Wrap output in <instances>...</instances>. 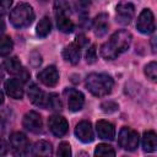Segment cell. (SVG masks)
I'll list each match as a JSON object with an SVG mask.
<instances>
[{"mask_svg":"<svg viewBox=\"0 0 157 157\" xmlns=\"http://www.w3.org/2000/svg\"><path fill=\"white\" fill-rule=\"evenodd\" d=\"M48 126H49V130L53 132V135H55L58 137L64 136L69 130V123L61 115H52V117H49Z\"/></svg>","mask_w":157,"mask_h":157,"instance_id":"cell-10","label":"cell"},{"mask_svg":"<svg viewBox=\"0 0 157 157\" xmlns=\"http://www.w3.org/2000/svg\"><path fill=\"white\" fill-rule=\"evenodd\" d=\"M27 94H28L29 101H31L34 105L45 109V107H47V97H48V93H45L44 91H42L36 83H33V82L29 83Z\"/></svg>","mask_w":157,"mask_h":157,"instance_id":"cell-13","label":"cell"},{"mask_svg":"<svg viewBox=\"0 0 157 157\" xmlns=\"http://www.w3.org/2000/svg\"><path fill=\"white\" fill-rule=\"evenodd\" d=\"M38 80L48 87H54L59 82V72L55 66H48L38 74Z\"/></svg>","mask_w":157,"mask_h":157,"instance_id":"cell-14","label":"cell"},{"mask_svg":"<svg viewBox=\"0 0 157 157\" xmlns=\"http://www.w3.org/2000/svg\"><path fill=\"white\" fill-rule=\"evenodd\" d=\"M142 148L145 152H155L157 148V135L155 131L148 130L142 135Z\"/></svg>","mask_w":157,"mask_h":157,"instance_id":"cell-20","label":"cell"},{"mask_svg":"<svg viewBox=\"0 0 157 157\" xmlns=\"http://www.w3.org/2000/svg\"><path fill=\"white\" fill-rule=\"evenodd\" d=\"M64 93L66 96L67 107L71 112H78L82 109V107L85 104V96L80 91H77L75 88H66Z\"/></svg>","mask_w":157,"mask_h":157,"instance_id":"cell-9","label":"cell"},{"mask_svg":"<svg viewBox=\"0 0 157 157\" xmlns=\"http://www.w3.org/2000/svg\"><path fill=\"white\" fill-rule=\"evenodd\" d=\"M4 31H5V22L0 18V34L4 33Z\"/></svg>","mask_w":157,"mask_h":157,"instance_id":"cell-36","label":"cell"},{"mask_svg":"<svg viewBox=\"0 0 157 157\" xmlns=\"http://www.w3.org/2000/svg\"><path fill=\"white\" fill-rule=\"evenodd\" d=\"M13 49L12 39L7 36L0 37V56H7Z\"/></svg>","mask_w":157,"mask_h":157,"instance_id":"cell-23","label":"cell"},{"mask_svg":"<svg viewBox=\"0 0 157 157\" xmlns=\"http://www.w3.org/2000/svg\"><path fill=\"white\" fill-rule=\"evenodd\" d=\"M63 104L56 93H48L47 97V107L45 109H52V110H61Z\"/></svg>","mask_w":157,"mask_h":157,"instance_id":"cell-24","label":"cell"},{"mask_svg":"<svg viewBox=\"0 0 157 157\" xmlns=\"http://www.w3.org/2000/svg\"><path fill=\"white\" fill-rule=\"evenodd\" d=\"M7 151H9L7 142H6V141H5L2 137H0V156L6 155V153H7Z\"/></svg>","mask_w":157,"mask_h":157,"instance_id":"cell-34","label":"cell"},{"mask_svg":"<svg viewBox=\"0 0 157 157\" xmlns=\"http://www.w3.org/2000/svg\"><path fill=\"white\" fill-rule=\"evenodd\" d=\"M76 5H77V10H80V12L86 13L91 5V0H77Z\"/></svg>","mask_w":157,"mask_h":157,"instance_id":"cell-31","label":"cell"},{"mask_svg":"<svg viewBox=\"0 0 157 157\" xmlns=\"http://www.w3.org/2000/svg\"><path fill=\"white\" fill-rule=\"evenodd\" d=\"M12 5V0H0V16L7 13Z\"/></svg>","mask_w":157,"mask_h":157,"instance_id":"cell-32","label":"cell"},{"mask_svg":"<svg viewBox=\"0 0 157 157\" xmlns=\"http://www.w3.org/2000/svg\"><path fill=\"white\" fill-rule=\"evenodd\" d=\"M5 130H6V117L4 115L2 112H0V135H2Z\"/></svg>","mask_w":157,"mask_h":157,"instance_id":"cell-35","label":"cell"},{"mask_svg":"<svg viewBox=\"0 0 157 157\" xmlns=\"http://www.w3.org/2000/svg\"><path fill=\"white\" fill-rule=\"evenodd\" d=\"M135 15V6L131 2H120L117 6V22L120 25H129Z\"/></svg>","mask_w":157,"mask_h":157,"instance_id":"cell-11","label":"cell"},{"mask_svg":"<svg viewBox=\"0 0 157 157\" xmlns=\"http://www.w3.org/2000/svg\"><path fill=\"white\" fill-rule=\"evenodd\" d=\"M136 28L144 34H150L155 31V17L150 9H144L137 17Z\"/></svg>","mask_w":157,"mask_h":157,"instance_id":"cell-5","label":"cell"},{"mask_svg":"<svg viewBox=\"0 0 157 157\" xmlns=\"http://www.w3.org/2000/svg\"><path fill=\"white\" fill-rule=\"evenodd\" d=\"M56 155L58 156H61V157H70L71 156V148H70L69 142H65V141L60 142Z\"/></svg>","mask_w":157,"mask_h":157,"instance_id":"cell-28","label":"cell"},{"mask_svg":"<svg viewBox=\"0 0 157 157\" xmlns=\"http://www.w3.org/2000/svg\"><path fill=\"white\" fill-rule=\"evenodd\" d=\"M94 156H115V150L108 144H99L94 150Z\"/></svg>","mask_w":157,"mask_h":157,"instance_id":"cell-25","label":"cell"},{"mask_svg":"<svg viewBox=\"0 0 157 157\" xmlns=\"http://www.w3.org/2000/svg\"><path fill=\"white\" fill-rule=\"evenodd\" d=\"M118 144L125 151H135L139 146V134L131 128L123 126L118 135Z\"/></svg>","mask_w":157,"mask_h":157,"instance_id":"cell-4","label":"cell"},{"mask_svg":"<svg viewBox=\"0 0 157 157\" xmlns=\"http://www.w3.org/2000/svg\"><path fill=\"white\" fill-rule=\"evenodd\" d=\"M70 5L67 0H55L54 1V12L55 13H67Z\"/></svg>","mask_w":157,"mask_h":157,"instance_id":"cell-27","label":"cell"},{"mask_svg":"<svg viewBox=\"0 0 157 157\" xmlns=\"http://www.w3.org/2000/svg\"><path fill=\"white\" fill-rule=\"evenodd\" d=\"M55 18H56V26L58 29L63 33H71L75 28L74 22L70 20V17L67 16V13H55Z\"/></svg>","mask_w":157,"mask_h":157,"instance_id":"cell-19","label":"cell"},{"mask_svg":"<svg viewBox=\"0 0 157 157\" xmlns=\"http://www.w3.org/2000/svg\"><path fill=\"white\" fill-rule=\"evenodd\" d=\"M108 15L107 13H99L93 20V31L97 37H103L108 31Z\"/></svg>","mask_w":157,"mask_h":157,"instance_id":"cell-18","label":"cell"},{"mask_svg":"<svg viewBox=\"0 0 157 157\" xmlns=\"http://www.w3.org/2000/svg\"><path fill=\"white\" fill-rule=\"evenodd\" d=\"M145 75L153 82L157 81V64L156 61H151L145 66Z\"/></svg>","mask_w":157,"mask_h":157,"instance_id":"cell-26","label":"cell"},{"mask_svg":"<svg viewBox=\"0 0 157 157\" xmlns=\"http://www.w3.org/2000/svg\"><path fill=\"white\" fill-rule=\"evenodd\" d=\"M101 108L104 113H113L118 109V104L115 102H112V101H108V102H103L101 104Z\"/></svg>","mask_w":157,"mask_h":157,"instance_id":"cell-30","label":"cell"},{"mask_svg":"<svg viewBox=\"0 0 157 157\" xmlns=\"http://www.w3.org/2000/svg\"><path fill=\"white\" fill-rule=\"evenodd\" d=\"M80 56H81V47H78L75 42L66 45L63 50V58L72 65H76L80 61Z\"/></svg>","mask_w":157,"mask_h":157,"instance_id":"cell-17","label":"cell"},{"mask_svg":"<svg viewBox=\"0 0 157 157\" xmlns=\"http://www.w3.org/2000/svg\"><path fill=\"white\" fill-rule=\"evenodd\" d=\"M132 36L126 29L117 31L110 36V38L102 44L101 47V55L105 60H114L120 54L125 53L130 44H131Z\"/></svg>","mask_w":157,"mask_h":157,"instance_id":"cell-1","label":"cell"},{"mask_svg":"<svg viewBox=\"0 0 157 157\" xmlns=\"http://www.w3.org/2000/svg\"><path fill=\"white\" fill-rule=\"evenodd\" d=\"M4 103V93H2V91H0V105Z\"/></svg>","mask_w":157,"mask_h":157,"instance_id":"cell-37","label":"cell"},{"mask_svg":"<svg viewBox=\"0 0 157 157\" xmlns=\"http://www.w3.org/2000/svg\"><path fill=\"white\" fill-rule=\"evenodd\" d=\"M10 145L12 147L13 153L17 156L27 155L29 151V141L27 136L20 131H16L10 136Z\"/></svg>","mask_w":157,"mask_h":157,"instance_id":"cell-6","label":"cell"},{"mask_svg":"<svg viewBox=\"0 0 157 157\" xmlns=\"http://www.w3.org/2000/svg\"><path fill=\"white\" fill-rule=\"evenodd\" d=\"M2 78H4V72H2V70L0 69V82L2 81Z\"/></svg>","mask_w":157,"mask_h":157,"instance_id":"cell-38","label":"cell"},{"mask_svg":"<svg viewBox=\"0 0 157 157\" xmlns=\"http://www.w3.org/2000/svg\"><path fill=\"white\" fill-rule=\"evenodd\" d=\"M4 67L6 69V71L11 75H15L18 77V80L21 78V81H27L29 78V72L22 66L21 61L16 58V56H12V58H9L4 61Z\"/></svg>","mask_w":157,"mask_h":157,"instance_id":"cell-7","label":"cell"},{"mask_svg":"<svg viewBox=\"0 0 157 157\" xmlns=\"http://www.w3.org/2000/svg\"><path fill=\"white\" fill-rule=\"evenodd\" d=\"M87 42H88V39L83 36V34H78L77 37H76V40H75V43L78 45V47H85L86 44H87Z\"/></svg>","mask_w":157,"mask_h":157,"instance_id":"cell-33","label":"cell"},{"mask_svg":"<svg viewBox=\"0 0 157 157\" xmlns=\"http://www.w3.org/2000/svg\"><path fill=\"white\" fill-rule=\"evenodd\" d=\"M96 131L99 139L112 141L115 137V128L107 120H98L96 124Z\"/></svg>","mask_w":157,"mask_h":157,"instance_id":"cell-15","label":"cell"},{"mask_svg":"<svg viewBox=\"0 0 157 157\" xmlns=\"http://www.w3.org/2000/svg\"><path fill=\"white\" fill-rule=\"evenodd\" d=\"M75 135L76 137L83 142V144H90L94 140V134H93V128L92 124L88 120H82L80 121L76 128H75Z\"/></svg>","mask_w":157,"mask_h":157,"instance_id":"cell-12","label":"cell"},{"mask_svg":"<svg viewBox=\"0 0 157 157\" xmlns=\"http://www.w3.org/2000/svg\"><path fill=\"white\" fill-rule=\"evenodd\" d=\"M50 31H52V22H50V20H49L48 16H44V17L38 22L36 33H37V36H38L39 38H45V37L50 33Z\"/></svg>","mask_w":157,"mask_h":157,"instance_id":"cell-22","label":"cell"},{"mask_svg":"<svg viewBox=\"0 0 157 157\" xmlns=\"http://www.w3.org/2000/svg\"><path fill=\"white\" fill-rule=\"evenodd\" d=\"M86 61L88 64H93L97 61V49H96V45H91L87 50H86Z\"/></svg>","mask_w":157,"mask_h":157,"instance_id":"cell-29","label":"cell"},{"mask_svg":"<svg viewBox=\"0 0 157 157\" xmlns=\"http://www.w3.org/2000/svg\"><path fill=\"white\" fill-rule=\"evenodd\" d=\"M34 20V11L28 4L17 5L10 13V22L15 28H26Z\"/></svg>","mask_w":157,"mask_h":157,"instance_id":"cell-3","label":"cell"},{"mask_svg":"<svg viewBox=\"0 0 157 157\" xmlns=\"http://www.w3.org/2000/svg\"><path fill=\"white\" fill-rule=\"evenodd\" d=\"M86 88L96 97H104L113 90L114 81L112 76L103 72H92L86 77Z\"/></svg>","mask_w":157,"mask_h":157,"instance_id":"cell-2","label":"cell"},{"mask_svg":"<svg viewBox=\"0 0 157 157\" xmlns=\"http://www.w3.org/2000/svg\"><path fill=\"white\" fill-rule=\"evenodd\" d=\"M5 91H6L7 96H10L11 98H15V99H21L25 93L22 81L17 80V78H9L5 82Z\"/></svg>","mask_w":157,"mask_h":157,"instance_id":"cell-16","label":"cell"},{"mask_svg":"<svg viewBox=\"0 0 157 157\" xmlns=\"http://www.w3.org/2000/svg\"><path fill=\"white\" fill-rule=\"evenodd\" d=\"M23 128L27 129L28 131L33 132V134H39L42 132V128H43V121H42V117L37 113V112H27L23 117L22 120Z\"/></svg>","mask_w":157,"mask_h":157,"instance_id":"cell-8","label":"cell"},{"mask_svg":"<svg viewBox=\"0 0 157 157\" xmlns=\"http://www.w3.org/2000/svg\"><path fill=\"white\" fill-rule=\"evenodd\" d=\"M53 153V147L48 141L40 140L37 141L34 147H33V155L36 156H52Z\"/></svg>","mask_w":157,"mask_h":157,"instance_id":"cell-21","label":"cell"}]
</instances>
